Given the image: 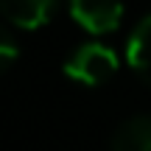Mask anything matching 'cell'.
Segmentation results:
<instances>
[{"instance_id":"obj_3","label":"cell","mask_w":151,"mask_h":151,"mask_svg":"<svg viewBox=\"0 0 151 151\" xmlns=\"http://www.w3.org/2000/svg\"><path fill=\"white\" fill-rule=\"evenodd\" d=\"M56 0H0V14L17 28H34L45 25L53 14Z\"/></svg>"},{"instance_id":"obj_4","label":"cell","mask_w":151,"mask_h":151,"mask_svg":"<svg viewBox=\"0 0 151 151\" xmlns=\"http://www.w3.org/2000/svg\"><path fill=\"white\" fill-rule=\"evenodd\" d=\"M126 62L140 78L151 84V14H146L134 25L126 42Z\"/></svg>"},{"instance_id":"obj_6","label":"cell","mask_w":151,"mask_h":151,"mask_svg":"<svg viewBox=\"0 0 151 151\" xmlns=\"http://www.w3.org/2000/svg\"><path fill=\"white\" fill-rule=\"evenodd\" d=\"M17 56H20L17 39L11 37V34L6 31L3 25H0V73H6V70H9V67L17 62Z\"/></svg>"},{"instance_id":"obj_1","label":"cell","mask_w":151,"mask_h":151,"mask_svg":"<svg viewBox=\"0 0 151 151\" xmlns=\"http://www.w3.org/2000/svg\"><path fill=\"white\" fill-rule=\"evenodd\" d=\"M118 70V56L101 42H84L65 59V76L84 87H98Z\"/></svg>"},{"instance_id":"obj_5","label":"cell","mask_w":151,"mask_h":151,"mask_svg":"<svg viewBox=\"0 0 151 151\" xmlns=\"http://www.w3.org/2000/svg\"><path fill=\"white\" fill-rule=\"evenodd\" d=\"M112 151H151V115L123 120L112 137Z\"/></svg>"},{"instance_id":"obj_2","label":"cell","mask_w":151,"mask_h":151,"mask_svg":"<svg viewBox=\"0 0 151 151\" xmlns=\"http://www.w3.org/2000/svg\"><path fill=\"white\" fill-rule=\"evenodd\" d=\"M70 17L87 34H112L123 20L120 0H70Z\"/></svg>"}]
</instances>
